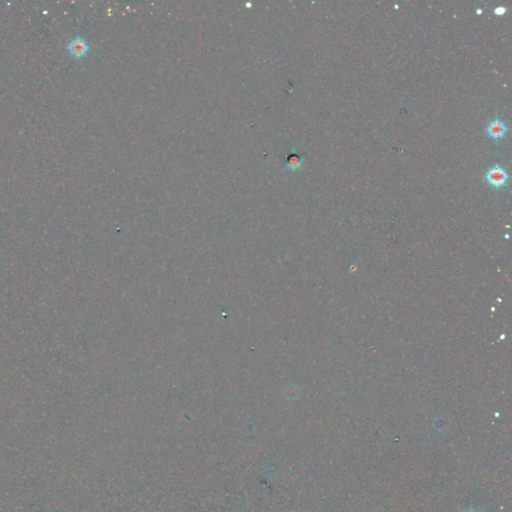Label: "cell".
<instances>
[{"mask_svg":"<svg viewBox=\"0 0 512 512\" xmlns=\"http://www.w3.org/2000/svg\"><path fill=\"white\" fill-rule=\"evenodd\" d=\"M481 13H482V10H480V9H478V10H477V14H481Z\"/></svg>","mask_w":512,"mask_h":512,"instance_id":"cell-6","label":"cell"},{"mask_svg":"<svg viewBox=\"0 0 512 512\" xmlns=\"http://www.w3.org/2000/svg\"><path fill=\"white\" fill-rule=\"evenodd\" d=\"M506 11H507V8H506V7H504V6H498V7H496V8L494 9V13H495L496 15H498V16H502V15H504V14L506 13Z\"/></svg>","mask_w":512,"mask_h":512,"instance_id":"cell-5","label":"cell"},{"mask_svg":"<svg viewBox=\"0 0 512 512\" xmlns=\"http://www.w3.org/2000/svg\"><path fill=\"white\" fill-rule=\"evenodd\" d=\"M303 163V158L299 154L292 152L288 155L286 159V166L291 169V170H297L302 166Z\"/></svg>","mask_w":512,"mask_h":512,"instance_id":"cell-4","label":"cell"},{"mask_svg":"<svg viewBox=\"0 0 512 512\" xmlns=\"http://www.w3.org/2000/svg\"><path fill=\"white\" fill-rule=\"evenodd\" d=\"M484 178L491 187L498 189L507 184L509 180V174L503 167L496 164L486 171Z\"/></svg>","mask_w":512,"mask_h":512,"instance_id":"cell-1","label":"cell"},{"mask_svg":"<svg viewBox=\"0 0 512 512\" xmlns=\"http://www.w3.org/2000/svg\"><path fill=\"white\" fill-rule=\"evenodd\" d=\"M507 132H508L507 125L498 118L490 121L486 128V133L488 134V136L495 140L505 137Z\"/></svg>","mask_w":512,"mask_h":512,"instance_id":"cell-3","label":"cell"},{"mask_svg":"<svg viewBox=\"0 0 512 512\" xmlns=\"http://www.w3.org/2000/svg\"><path fill=\"white\" fill-rule=\"evenodd\" d=\"M67 50L71 55L77 58L84 57L88 51H89V46L86 40H84L81 37H75L71 39L68 44H67Z\"/></svg>","mask_w":512,"mask_h":512,"instance_id":"cell-2","label":"cell"}]
</instances>
